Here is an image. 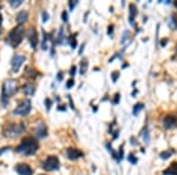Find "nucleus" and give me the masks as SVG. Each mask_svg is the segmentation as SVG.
I'll return each instance as SVG.
<instances>
[{
  "mask_svg": "<svg viewBox=\"0 0 177 175\" xmlns=\"http://www.w3.org/2000/svg\"><path fill=\"white\" fill-rule=\"evenodd\" d=\"M38 149H39V143H38V141L34 137L29 136L21 141V143L16 148V152L19 154H22V155L30 156V155H34Z\"/></svg>",
  "mask_w": 177,
  "mask_h": 175,
  "instance_id": "f257e3e1",
  "label": "nucleus"
},
{
  "mask_svg": "<svg viewBox=\"0 0 177 175\" xmlns=\"http://www.w3.org/2000/svg\"><path fill=\"white\" fill-rule=\"evenodd\" d=\"M24 34H25L24 27H22V26H17V27H14L13 30H12V31L8 33V36L6 37V40H5V42H6L11 47L16 49V47L19 46V44L22 42Z\"/></svg>",
  "mask_w": 177,
  "mask_h": 175,
  "instance_id": "f03ea898",
  "label": "nucleus"
},
{
  "mask_svg": "<svg viewBox=\"0 0 177 175\" xmlns=\"http://www.w3.org/2000/svg\"><path fill=\"white\" fill-rule=\"evenodd\" d=\"M17 91V82L14 79H7L3 85V94H1V103L3 107H6L8 101L6 98L11 97Z\"/></svg>",
  "mask_w": 177,
  "mask_h": 175,
  "instance_id": "7ed1b4c3",
  "label": "nucleus"
},
{
  "mask_svg": "<svg viewBox=\"0 0 177 175\" xmlns=\"http://www.w3.org/2000/svg\"><path fill=\"white\" fill-rule=\"evenodd\" d=\"M26 129L24 123H11L4 129V135L6 137H17L22 134Z\"/></svg>",
  "mask_w": 177,
  "mask_h": 175,
  "instance_id": "20e7f679",
  "label": "nucleus"
},
{
  "mask_svg": "<svg viewBox=\"0 0 177 175\" xmlns=\"http://www.w3.org/2000/svg\"><path fill=\"white\" fill-rule=\"evenodd\" d=\"M32 109V104L30 99H24L22 102L17 105V108L13 110V115L14 116H27Z\"/></svg>",
  "mask_w": 177,
  "mask_h": 175,
  "instance_id": "39448f33",
  "label": "nucleus"
},
{
  "mask_svg": "<svg viewBox=\"0 0 177 175\" xmlns=\"http://www.w3.org/2000/svg\"><path fill=\"white\" fill-rule=\"evenodd\" d=\"M59 167H60V163H59V160H58L57 156H48V157H46V160L44 161V163H43V168L46 172L58 170Z\"/></svg>",
  "mask_w": 177,
  "mask_h": 175,
  "instance_id": "423d86ee",
  "label": "nucleus"
},
{
  "mask_svg": "<svg viewBox=\"0 0 177 175\" xmlns=\"http://www.w3.org/2000/svg\"><path fill=\"white\" fill-rule=\"evenodd\" d=\"M26 60V57L22 56V55H16L13 56V58H12V62H11V64H12V71L13 72H18L20 66L24 64V62Z\"/></svg>",
  "mask_w": 177,
  "mask_h": 175,
  "instance_id": "0eeeda50",
  "label": "nucleus"
},
{
  "mask_svg": "<svg viewBox=\"0 0 177 175\" xmlns=\"http://www.w3.org/2000/svg\"><path fill=\"white\" fill-rule=\"evenodd\" d=\"M163 127L165 128V129H174L175 127H177V117L172 116V115H167V116H164L163 121Z\"/></svg>",
  "mask_w": 177,
  "mask_h": 175,
  "instance_id": "6e6552de",
  "label": "nucleus"
},
{
  "mask_svg": "<svg viewBox=\"0 0 177 175\" xmlns=\"http://www.w3.org/2000/svg\"><path fill=\"white\" fill-rule=\"evenodd\" d=\"M14 170L19 174V175H33V170L32 168L26 165V163H19L14 167Z\"/></svg>",
  "mask_w": 177,
  "mask_h": 175,
  "instance_id": "1a4fd4ad",
  "label": "nucleus"
},
{
  "mask_svg": "<svg viewBox=\"0 0 177 175\" xmlns=\"http://www.w3.org/2000/svg\"><path fill=\"white\" fill-rule=\"evenodd\" d=\"M66 156L72 160V161H76L80 159L82 156H84V153L82 150H79V149H76V148H67L66 149Z\"/></svg>",
  "mask_w": 177,
  "mask_h": 175,
  "instance_id": "9d476101",
  "label": "nucleus"
},
{
  "mask_svg": "<svg viewBox=\"0 0 177 175\" xmlns=\"http://www.w3.org/2000/svg\"><path fill=\"white\" fill-rule=\"evenodd\" d=\"M34 134H35V136L38 137V139L46 137L47 136V128L45 126V123H43V122L38 123L35 126V128H34Z\"/></svg>",
  "mask_w": 177,
  "mask_h": 175,
  "instance_id": "9b49d317",
  "label": "nucleus"
},
{
  "mask_svg": "<svg viewBox=\"0 0 177 175\" xmlns=\"http://www.w3.org/2000/svg\"><path fill=\"white\" fill-rule=\"evenodd\" d=\"M27 38H29V42H30V45L33 50L37 49V45H38V33L34 29H30L27 31Z\"/></svg>",
  "mask_w": 177,
  "mask_h": 175,
  "instance_id": "f8f14e48",
  "label": "nucleus"
},
{
  "mask_svg": "<svg viewBox=\"0 0 177 175\" xmlns=\"http://www.w3.org/2000/svg\"><path fill=\"white\" fill-rule=\"evenodd\" d=\"M137 16V6L135 4H130L129 6V24L135 26V18Z\"/></svg>",
  "mask_w": 177,
  "mask_h": 175,
  "instance_id": "ddd939ff",
  "label": "nucleus"
},
{
  "mask_svg": "<svg viewBox=\"0 0 177 175\" xmlns=\"http://www.w3.org/2000/svg\"><path fill=\"white\" fill-rule=\"evenodd\" d=\"M27 18H29V13H27V12L26 11H20V12H18V14L16 17V20L19 24V26H21L24 23L27 21Z\"/></svg>",
  "mask_w": 177,
  "mask_h": 175,
  "instance_id": "4468645a",
  "label": "nucleus"
},
{
  "mask_svg": "<svg viewBox=\"0 0 177 175\" xmlns=\"http://www.w3.org/2000/svg\"><path fill=\"white\" fill-rule=\"evenodd\" d=\"M163 175H177V161H174L168 168L164 169Z\"/></svg>",
  "mask_w": 177,
  "mask_h": 175,
  "instance_id": "2eb2a0df",
  "label": "nucleus"
},
{
  "mask_svg": "<svg viewBox=\"0 0 177 175\" xmlns=\"http://www.w3.org/2000/svg\"><path fill=\"white\" fill-rule=\"evenodd\" d=\"M140 135H141V137L143 139V141H144V143H145L146 146L150 144V130H149V128H148L146 124L144 126V128L141 130Z\"/></svg>",
  "mask_w": 177,
  "mask_h": 175,
  "instance_id": "dca6fc26",
  "label": "nucleus"
},
{
  "mask_svg": "<svg viewBox=\"0 0 177 175\" xmlns=\"http://www.w3.org/2000/svg\"><path fill=\"white\" fill-rule=\"evenodd\" d=\"M50 39H51V34L50 33H46L45 31H43V43H42V49L44 50H47L48 49V42H50Z\"/></svg>",
  "mask_w": 177,
  "mask_h": 175,
  "instance_id": "f3484780",
  "label": "nucleus"
},
{
  "mask_svg": "<svg viewBox=\"0 0 177 175\" xmlns=\"http://www.w3.org/2000/svg\"><path fill=\"white\" fill-rule=\"evenodd\" d=\"M168 26L172 31H177V17L175 14H171L169 20H168Z\"/></svg>",
  "mask_w": 177,
  "mask_h": 175,
  "instance_id": "a211bd4d",
  "label": "nucleus"
},
{
  "mask_svg": "<svg viewBox=\"0 0 177 175\" xmlns=\"http://www.w3.org/2000/svg\"><path fill=\"white\" fill-rule=\"evenodd\" d=\"M24 75L26 76L27 78H31V79H35L37 77V72H35V70H33L32 68H30V66H27L26 69H25V72H24Z\"/></svg>",
  "mask_w": 177,
  "mask_h": 175,
  "instance_id": "6ab92c4d",
  "label": "nucleus"
},
{
  "mask_svg": "<svg viewBox=\"0 0 177 175\" xmlns=\"http://www.w3.org/2000/svg\"><path fill=\"white\" fill-rule=\"evenodd\" d=\"M22 89H24L25 94L29 95V96H32V95L34 94V91H35V88H34L32 84H25Z\"/></svg>",
  "mask_w": 177,
  "mask_h": 175,
  "instance_id": "aec40b11",
  "label": "nucleus"
},
{
  "mask_svg": "<svg viewBox=\"0 0 177 175\" xmlns=\"http://www.w3.org/2000/svg\"><path fill=\"white\" fill-rule=\"evenodd\" d=\"M64 29L63 27H60L59 29V33H58V36H57V38H56V42H54V44H57V45H60V44H63L64 43Z\"/></svg>",
  "mask_w": 177,
  "mask_h": 175,
  "instance_id": "412c9836",
  "label": "nucleus"
},
{
  "mask_svg": "<svg viewBox=\"0 0 177 175\" xmlns=\"http://www.w3.org/2000/svg\"><path fill=\"white\" fill-rule=\"evenodd\" d=\"M126 43H131V39H130V32L129 31H124L123 32V37H122V39H120V44L122 45H125Z\"/></svg>",
  "mask_w": 177,
  "mask_h": 175,
  "instance_id": "4be33fe9",
  "label": "nucleus"
},
{
  "mask_svg": "<svg viewBox=\"0 0 177 175\" xmlns=\"http://www.w3.org/2000/svg\"><path fill=\"white\" fill-rule=\"evenodd\" d=\"M175 150L174 149H169V150H164V152H162L161 154H159V157L162 159V160H168L171 155H174L175 153H174Z\"/></svg>",
  "mask_w": 177,
  "mask_h": 175,
  "instance_id": "5701e85b",
  "label": "nucleus"
},
{
  "mask_svg": "<svg viewBox=\"0 0 177 175\" xmlns=\"http://www.w3.org/2000/svg\"><path fill=\"white\" fill-rule=\"evenodd\" d=\"M144 109V104L143 103H136L133 105V109H132V115L133 116H137L138 115V112L142 111Z\"/></svg>",
  "mask_w": 177,
  "mask_h": 175,
  "instance_id": "b1692460",
  "label": "nucleus"
},
{
  "mask_svg": "<svg viewBox=\"0 0 177 175\" xmlns=\"http://www.w3.org/2000/svg\"><path fill=\"white\" fill-rule=\"evenodd\" d=\"M76 37H77V34H72L69 37V39H67V43L70 44V46L74 50L76 47H77V39H76Z\"/></svg>",
  "mask_w": 177,
  "mask_h": 175,
  "instance_id": "393cba45",
  "label": "nucleus"
},
{
  "mask_svg": "<svg viewBox=\"0 0 177 175\" xmlns=\"http://www.w3.org/2000/svg\"><path fill=\"white\" fill-rule=\"evenodd\" d=\"M87 64L88 62L86 58H83V60L80 62V75H84L86 72V69H87Z\"/></svg>",
  "mask_w": 177,
  "mask_h": 175,
  "instance_id": "a878e982",
  "label": "nucleus"
},
{
  "mask_svg": "<svg viewBox=\"0 0 177 175\" xmlns=\"http://www.w3.org/2000/svg\"><path fill=\"white\" fill-rule=\"evenodd\" d=\"M128 160H129V162H130L131 165H136V163H137V161H138L133 152H131V153L129 154V156H128Z\"/></svg>",
  "mask_w": 177,
  "mask_h": 175,
  "instance_id": "bb28decb",
  "label": "nucleus"
},
{
  "mask_svg": "<svg viewBox=\"0 0 177 175\" xmlns=\"http://www.w3.org/2000/svg\"><path fill=\"white\" fill-rule=\"evenodd\" d=\"M8 3H10V5L12 7H18V6H20L22 4V0H10Z\"/></svg>",
  "mask_w": 177,
  "mask_h": 175,
  "instance_id": "cd10ccee",
  "label": "nucleus"
},
{
  "mask_svg": "<svg viewBox=\"0 0 177 175\" xmlns=\"http://www.w3.org/2000/svg\"><path fill=\"white\" fill-rule=\"evenodd\" d=\"M118 76H119V72H118V71H113V72L111 73V77H112V82H113V83L117 82Z\"/></svg>",
  "mask_w": 177,
  "mask_h": 175,
  "instance_id": "c85d7f7f",
  "label": "nucleus"
},
{
  "mask_svg": "<svg viewBox=\"0 0 177 175\" xmlns=\"http://www.w3.org/2000/svg\"><path fill=\"white\" fill-rule=\"evenodd\" d=\"M42 18H43V23H47L48 21V13H47V11H43V13H42Z\"/></svg>",
  "mask_w": 177,
  "mask_h": 175,
  "instance_id": "c756f323",
  "label": "nucleus"
},
{
  "mask_svg": "<svg viewBox=\"0 0 177 175\" xmlns=\"http://www.w3.org/2000/svg\"><path fill=\"white\" fill-rule=\"evenodd\" d=\"M61 19L64 23H67L69 21V14H67V11H63L61 13Z\"/></svg>",
  "mask_w": 177,
  "mask_h": 175,
  "instance_id": "7c9ffc66",
  "label": "nucleus"
},
{
  "mask_svg": "<svg viewBox=\"0 0 177 175\" xmlns=\"http://www.w3.org/2000/svg\"><path fill=\"white\" fill-rule=\"evenodd\" d=\"M44 103H45V105H46V109L47 110H50V108H51V105H52V101L50 98H46L45 101H44Z\"/></svg>",
  "mask_w": 177,
  "mask_h": 175,
  "instance_id": "2f4dec72",
  "label": "nucleus"
},
{
  "mask_svg": "<svg viewBox=\"0 0 177 175\" xmlns=\"http://www.w3.org/2000/svg\"><path fill=\"white\" fill-rule=\"evenodd\" d=\"M73 85H74V79H73V78H70V79L66 82V88H67V89H71Z\"/></svg>",
  "mask_w": 177,
  "mask_h": 175,
  "instance_id": "473e14b6",
  "label": "nucleus"
},
{
  "mask_svg": "<svg viewBox=\"0 0 177 175\" xmlns=\"http://www.w3.org/2000/svg\"><path fill=\"white\" fill-rule=\"evenodd\" d=\"M77 4H78L77 0H74V1H69V7H70V10L73 11V8H74L76 6H77Z\"/></svg>",
  "mask_w": 177,
  "mask_h": 175,
  "instance_id": "72a5a7b5",
  "label": "nucleus"
},
{
  "mask_svg": "<svg viewBox=\"0 0 177 175\" xmlns=\"http://www.w3.org/2000/svg\"><path fill=\"white\" fill-rule=\"evenodd\" d=\"M119 98H120V94H119V92H117V94L115 95V99H113V102H112V103L115 104V105H116V104H118V102H119Z\"/></svg>",
  "mask_w": 177,
  "mask_h": 175,
  "instance_id": "f704fd0d",
  "label": "nucleus"
},
{
  "mask_svg": "<svg viewBox=\"0 0 177 175\" xmlns=\"http://www.w3.org/2000/svg\"><path fill=\"white\" fill-rule=\"evenodd\" d=\"M108 36L109 37H112L113 36V25H110L108 27Z\"/></svg>",
  "mask_w": 177,
  "mask_h": 175,
  "instance_id": "c9c22d12",
  "label": "nucleus"
},
{
  "mask_svg": "<svg viewBox=\"0 0 177 175\" xmlns=\"http://www.w3.org/2000/svg\"><path fill=\"white\" fill-rule=\"evenodd\" d=\"M76 71H77V68H76V66H72L71 68V70H70V76L73 78L74 77V75H76Z\"/></svg>",
  "mask_w": 177,
  "mask_h": 175,
  "instance_id": "e433bc0d",
  "label": "nucleus"
},
{
  "mask_svg": "<svg viewBox=\"0 0 177 175\" xmlns=\"http://www.w3.org/2000/svg\"><path fill=\"white\" fill-rule=\"evenodd\" d=\"M130 141L132 142L131 144H133V146H137L138 143H137V141H136V139H135V137H130Z\"/></svg>",
  "mask_w": 177,
  "mask_h": 175,
  "instance_id": "4c0bfd02",
  "label": "nucleus"
},
{
  "mask_svg": "<svg viewBox=\"0 0 177 175\" xmlns=\"http://www.w3.org/2000/svg\"><path fill=\"white\" fill-rule=\"evenodd\" d=\"M61 76H63V72H61V71H59V73H58V77H57V79H58V81H61V79H63V77H61Z\"/></svg>",
  "mask_w": 177,
  "mask_h": 175,
  "instance_id": "58836bf2",
  "label": "nucleus"
},
{
  "mask_svg": "<svg viewBox=\"0 0 177 175\" xmlns=\"http://www.w3.org/2000/svg\"><path fill=\"white\" fill-rule=\"evenodd\" d=\"M167 42H168V39H167V38H164V40H162V42H161V46H165Z\"/></svg>",
  "mask_w": 177,
  "mask_h": 175,
  "instance_id": "ea45409f",
  "label": "nucleus"
},
{
  "mask_svg": "<svg viewBox=\"0 0 177 175\" xmlns=\"http://www.w3.org/2000/svg\"><path fill=\"white\" fill-rule=\"evenodd\" d=\"M1 24H3V17L1 13H0V33H1Z\"/></svg>",
  "mask_w": 177,
  "mask_h": 175,
  "instance_id": "a19ab883",
  "label": "nucleus"
},
{
  "mask_svg": "<svg viewBox=\"0 0 177 175\" xmlns=\"http://www.w3.org/2000/svg\"><path fill=\"white\" fill-rule=\"evenodd\" d=\"M40 175H44V174H40Z\"/></svg>",
  "mask_w": 177,
  "mask_h": 175,
  "instance_id": "79ce46f5",
  "label": "nucleus"
}]
</instances>
